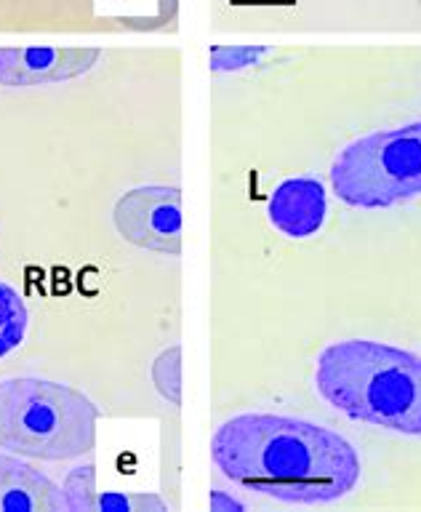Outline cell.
I'll return each mask as SVG.
<instances>
[{
  "label": "cell",
  "mask_w": 421,
  "mask_h": 512,
  "mask_svg": "<svg viewBox=\"0 0 421 512\" xmlns=\"http://www.w3.org/2000/svg\"><path fill=\"white\" fill-rule=\"evenodd\" d=\"M211 462L235 486L288 504H331L360 483L358 448L323 424L283 414H238L216 427Z\"/></svg>",
  "instance_id": "1"
},
{
  "label": "cell",
  "mask_w": 421,
  "mask_h": 512,
  "mask_svg": "<svg viewBox=\"0 0 421 512\" xmlns=\"http://www.w3.org/2000/svg\"><path fill=\"white\" fill-rule=\"evenodd\" d=\"M315 390L352 422L421 438V355L376 339L323 347Z\"/></svg>",
  "instance_id": "2"
},
{
  "label": "cell",
  "mask_w": 421,
  "mask_h": 512,
  "mask_svg": "<svg viewBox=\"0 0 421 512\" xmlns=\"http://www.w3.org/2000/svg\"><path fill=\"white\" fill-rule=\"evenodd\" d=\"M102 408L86 392L40 376L0 382V448L24 459L67 462L91 454Z\"/></svg>",
  "instance_id": "3"
},
{
  "label": "cell",
  "mask_w": 421,
  "mask_h": 512,
  "mask_svg": "<svg viewBox=\"0 0 421 512\" xmlns=\"http://www.w3.org/2000/svg\"><path fill=\"white\" fill-rule=\"evenodd\" d=\"M331 190L352 208H390L421 195V120L350 142L331 163Z\"/></svg>",
  "instance_id": "4"
},
{
  "label": "cell",
  "mask_w": 421,
  "mask_h": 512,
  "mask_svg": "<svg viewBox=\"0 0 421 512\" xmlns=\"http://www.w3.org/2000/svg\"><path fill=\"white\" fill-rule=\"evenodd\" d=\"M112 224L126 243L152 254H182V190L142 184L115 200Z\"/></svg>",
  "instance_id": "5"
},
{
  "label": "cell",
  "mask_w": 421,
  "mask_h": 512,
  "mask_svg": "<svg viewBox=\"0 0 421 512\" xmlns=\"http://www.w3.org/2000/svg\"><path fill=\"white\" fill-rule=\"evenodd\" d=\"M102 59V48L22 46L0 48V86L35 88L88 75Z\"/></svg>",
  "instance_id": "6"
},
{
  "label": "cell",
  "mask_w": 421,
  "mask_h": 512,
  "mask_svg": "<svg viewBox=\"0 0 421 512\" xmlns=\"http://www.w3.org/2000/svg\"><path fill=\"white\" fill-rule=\"evenodd\" d=\"M270 222L286 238H312L323 230L328 214L326 187L315 176H294L275 187L267 206Z\"/></svg>",
  "instance_id": "7"
},
{
  "label": "cell",
  "mask_w": 421,
  "mask_h": 512,
  "mask_svg": "<svg viewBox=\"0 0 421 512\" xmlns=\"http://www.w3.org/2000/svg\"><path fill=\"white\" fill-rule=\"evenodd\" d=\"M62 486L22 462L19 456L0 454V512H62Z\"/></svg>",
  "instance_id": "8"
},
{
  "label": "cell",
  "mask_w": 421,
  "mask_h": 512,
  "mask_svg": "<svg viewBox=\"0 0 421 512\" xmlns=\"http://www.w3.org/2000/svg\"><path fill=\"white\" fill-rule=\"evenodd\" d=\"M30 326V312L22 294L0 280V358L19 350Z\"/></svg>",
  "instance_id": "9"
},
{
  "label": "cell",
  "mask_w": 421,
  "mask_h": 512,
  "mask_svg": "<svg viewBox=\"0 0 421 512\" xmlns=\"http://www.w3.org/2000/svg\"><path fill=\"white\" fill-rule=\"evenodd\" d=\"M64 507L70 512L99 510V491H96V467L91 462L78 464L67 472L62 483Z\"/></svg>",
  "instance_id": "10"
},
{
  "label": "cell",
  "mask_w": 421,
  "mask_h": 512,
  "mask_svg": "<svg viewBox=\"0 0 421 512\" xmlns=\"http://www.w3.org/2000/svg\"><path fill=\"white\" fill-rule=\"evenodd\" d=\"M150 379L160 398L168 400L171 406H182V347L174 344L152 360Z\"/></svg>",
  "instance_id": "11"
},
{
  "label": "cell",
  "mask_w": 421,
  "mask_h": 512,
  "mask_svg": "<svg viewBox=\"0 0 421 512\" xmlns=\"http://www.w3.org/2000/svg\"><path fill=\"white\" fill-rule=\"evenodd\" d=\"M267 46H211L208 51V67L211 72H238L254 67L270 54Z\"/></svg>",
  "instance_id": "12"
},
{
  "label": "cell",
  "mask_w": 421,
  "mask_h": 512,
  "mask_svg": "<svg viewBox=\"0 0 421 512\" xmlns=\"http://www.w3.org/2000/svg\"><path fill=\"white\" fill-rule=\"evenodd\" d=\"M168 504L155 494H99V510L112 512H163Z\"/></svg>",
  "instance_id": "13"
},
{
  "label": "cell",
  "mask_w": 421,
  "mask_h": 512,
  "mask_svg": "<svg viewBox=\"0 0 421 512\" xmlns=\"http://www.w3.org/2000/svg\"><path fill=\"white\" fill-rule=\"evenodd\" d=\"M176 11H179V0H158V11L152 16H142V19L128 16V19H120V22L126 24L128 30H166L168 24L176 19Z\"/></svg>",
  "instance_id": "14"
},
{
  "label": "cell",
  "mask_w": 421,
  "mask_h": 512,
  "mask_svg": "<svg viewBox=\"0 0 421 512\" xmlns=\"http://www.w3.org/2000/svg\"><path fill=\"white\" fill-rule=\"evenodd\" d=\"M211 510H243V504L230 499V496H224L222 491H214V494H211Z\"/></svg>",
  "instance_id": "15"
}]
</instances>
